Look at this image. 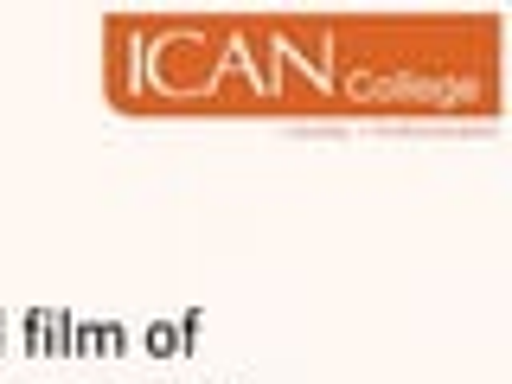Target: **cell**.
Here are the masks:
<instances>
[{
	"mask_svg": "<svg viewBox=\"0 0 512 384\" xmlns=\"http://www.w3.org/2000/svg\"><path fill=\"white\" fill-rule=\"evenodd\" d=\"M71 346H77V314H58V308H45L39 359H71Z\"/></svg>",
	"mask_w": 512,
	"mask_h": 384,
	"instance_id": "obj_1",
	"label": "cell"
},
{
	"mask_svg": "<svg viewBox=\"0 0 512 384\" xmlns=\"http://www.w3.org/2000/svg\"><path fill=\"white\" fill-rule=\"evenodd\" d=\"M141 352H148V359H180V333H173V320H154V327L141 333Z\"/></svg>",
	"mask_w": 512,
	"mask_h": 384,
	"instance_id": "obj_2",
	"label": "cell"
},
{
	"mask_svg": "<svg viewBox=\"0 0 512 384\" xmlns=\"http://www.w3.org/2000/svg\"><path fill=\"white\" fill-rule=\"evenodd\" d=\"M122 352H128V333L116 320H96V359H122Z\"/></svg>",
	"mask_w": 512,
	"mask_h": 384,
	"instance_id": "obj_3",
	"label": "cell"
},
{
	"mask_svg": "<svg viewBox=\"0 0 512 384\" xmlns=\"http://www.w3.org/2000/svg\"><path fill=\"white\" fill-rule=\"evenodd\" d=\"M199 320H205L199 308H186L180 320H173V333H180V359H192V352H199Z\"/></svg>",
	"mask_w": 512,
	"mask_h": 384,
	"instance_id": "obj_4",
	"label": "cell"
},
{
	"mask_svg": "<svg viewBox=\"0 0 512 384\" xmlns=\"http://www.w3.org/2000/svg\"><path fill=\"white\" fill-rule=\"evenodd\" d=\"M39 333H45V308H32L26 314V352H32V359H39Z\"/></svg>",
	"mask_w": 512,
	"mask_h": 384,
	"instance_id": "obj_5",
	"label": "cell"
},
{
	"mask_svg": "<svg viewBox=\"0 0 512 384\" xmlns=\"http://www.w3.org/2000/svg\"><path fill=\"white\" fill-rule=\"evenodd\" d=\"M0 352H7V327H0Z\"/></svg>",
	"mask_w": 512,
	"mask_h": 384,
	"instance_id": "obj_6",
	"label": "cell"
}]
</instances>
